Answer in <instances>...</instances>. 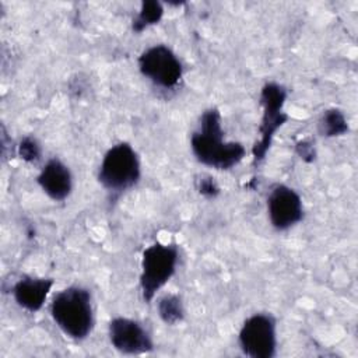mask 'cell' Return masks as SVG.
Returning a JSON list of instances; mask_svg holds the SVG:
<instances>
[{"instance_id": "10", "label": "cell", "mask_w": 358, "mask_h": 358, "mask_svg": "<svg viewBox=\"0 0 358 358\" xmlns=\"http://www.w3.org/2000/svg\"><path fill=\"white\" fill-rule=\"evenodd\" d=\"M38 185L55 201L67 199L73 189V178L67 165L60 159H49L38 175Z\"/></svg>"}, {"instance_id": "5", "label": "cell", "mask_w": 358, "mask_h": 358, "mask_svg": "<svg viewBox=\"0 0 358 358\" xmlns=\"http://www.w3.org/2000/svg\"><path fill=\"white\" fill-rule=\"evenodd\" d=\"M242 352L250 358H271L277 351L275 320L271 315L256 313L248 317L238 336Z\"/></svg>"}, {"instance_id": "13", "label": "cell", "mask_w": 358, "mask_h": 358, "mask_svg": "<svg viewBox=\"0 0 358 358\" xmlns=\"http://www.w3.org/2000/svg\"><path fill=\"white\" fill-rule=\"evenodd\" d=\"M319 130L326 137L341 136L348 130L347 119L338 109H329L319 120Z\"/></svg>"}, {"instance_id": "16", "label": "cell", "mask_w": 358, "mask_h": 358, "mask_svg": "<svg viewBox=\"0 0 358 358\" xmlns=\"http://www.w3.org/2000/svg\"><path fill=\"white\" fill-rule=\"evenodd\" d=\"M197 189H199L200 194H203L204 197H208V199L215 197L218 194V192H220L215 180L211 176H201L199 179Z\"/></svg>"}, {"instance_id": "9", "label": "cell", "mask_w": 358, "mask_h": 358, "mask_svg": "<svg viewBox=\"0 0 358 358\" xmlns=\"http://www.w3.org/2000/svg\"><path fill=\"white\" fill-rule=\"evenodd\" d=\"M109 340L115 350L129 355L145 354L154 348L148 331L129 317H115L109 323Z\"/></svg>"}, {"instance_id": "4", "label": "cell", "mask_w": 358, "mask_h": 358, "mask_svg": "<svg viewBox=\"0 0 358 358\" xmlns=\"http://www.w3.org/2000/svg\"><path fill=\"white\" fill-rule=\"evenodd\" d=\"M178 259L175 245L157 242L143 252L140 287L144 301H152L157 292L171 280L176 271Z\"/></svg>"}, {"instance_id": "14", "label": "cell", "mask_w": 358, "mask_h": 358, "mask_svg": "<svg viewBox=\"0 0 358 358\" xmlns=\"http://www.w3.org/2000/svg\"><path fill=\"white\" fill-rule=\"evenodd\" d=\"M162 14H164V8H162L161 3H158L155 0L143 1L138 15L133 21V29L136 32H141L144 28L157 24L161 20Z\"/></svg>"}, {"instance_id": "11", "label": "cell", "mask_w": 358, "mask_h": 358, "mask_svg": "<svg viewBox=\"0 0 358 358\" xmlns=\"http://www.w3.org/2000/svg\"><path fill=\"white\" fill-rule=\"evenodd\" d=\"M52 287L53 281L49 278L27 277L14 284L13 295L21 308L28 312H38L43 306Z\"/></svg>"}, {"instance_id": "2", "label": "cell", "mask_w": 358, "mask_h": 358, "mask_svg": "<svg viewBox=\"0 0 358 358\" xmlns=\"http://www.w3.org/2000/svg\"><path fill=\"white\" fill-rule=\"evenodd\" d=\"M56 326L70 338L83 340L94 327V309L88 289L73 285L57 292L50 303Z\"/></svg>"}, {"instance_id": "8", "label": "cell", "mask_w": 358, "mask_h": 358, "mask_svg": "<svg viewBox=\"0 0 358 358\" xmlns=\"http://www.w3.org/2000/svg\"><path fill=\"white\" fill-rule=\"evenodd\" d=\"M267 213L271 225L278 231H285L302 220V199L292 187L275 185L267 197Z\"/></svg>"}, {"instance_id": "12", "label": "cell", "mask_w": 358, "mask_h": 358, "mask_svg": "<svg viewBox=\"0 0 358 358\" xmlns=\"http://www.w3.org/2000/svg\"><path fill=\"white\" fill-rule=\"evenodd\" d=\"M158 315L166 324H176L183 320L185 308L182 299L175 294H166L159 298L158 305Z\"/></svg>"}, {"instance_id": "15", "label": "cell", "mask_w": 358, "mask_h": 358, "mask_svg": "<svg viewBox=\"0 0 358 358\" xmlns=\"http://www.w3.org/2000/svg\"><path fill=\"white\" fill-rule=\"evenodd\" d=\"M18 155L27 162H35L41 158V145L32 137H25L18 145Z\"/></svg>"}, {"instance_id": "7", "label": "cell", "mask_w": 358, "mask_h": 358, "mask_svg": "<svg viewBox=\"0 0 358 358\" xmlns=\"http://www.w3.org/2000/svg\"><path fill=\"white\" fill-rule=\"evenodd\" d=\"M285 96V90L274 83L266 84L262 90L260 99L264 112L260 124V138L253 148L255 161L264 158L275 130L287 120V115L282 112Z\"/></svg>"}, {"instance_id": "1", "label": "cell", "mask_w": 358, "mask_h": 358, "mask_svg": "<svg viewBox=\"0 0 358 358\" xmlns=\"http://www.w3.org/2000/svg\"><path fill=\"white\" fill-rule=\"evenodd\" d=\"M190 147L201 164L220 171L238 165L246 152L241 143L224 140L221 116L217 109H208L203 113L199 129L192 134Z\"/></svg>"}, {"instance_id": "17", "label": "cell", "mask_w": 358, "mask_h": 358, "mask_svg": "<svg viewBox=\"0 0 358 358\" xmlns=\"http://www.w3.org/2000/svg\"><path fill=\"white\" fill-rule=\"evenodd\" d=\"M298 152L303 159H308V157H310V161L313 159V148L306 141L298 143Z\"/></svg>"}, {"instance_id": "6", "label": "cell", "mask_w": 358, "mask_h": 358, "mask_svg": "<svg viewBox=\"0 0 358 358\" xmlns=\"http://www.w3.org/2000/svg\"><path fill=\"white\" fill-rule=\"evenodd\" d=\"M138 69L151 83L165 90L176 87L183 74L180 60L165 45L145 49L138 57Z\"/></svg>"}, {"instance_id": "3", "label": "cell", "mask_w": 358, "mask_h": 358, "mask_svg": "<svg viewBox=\"0 0 358 358\" xmlns=\"http://www.w3.org/2000/svg\"><path fill=\"white\" fill-rule=\"evenodd\" d=\"M140 161L137 152L127 143L110 147L101 162L98 180L110 192H122L134 186L140 179Z\"/></svg>"}]
</instances>
